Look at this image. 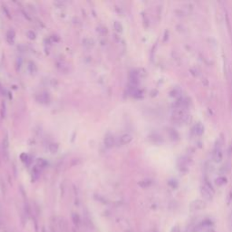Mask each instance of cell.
I'll return each instance as SVG.
<instances>
[{"label": "cell", "instance_id": "cell-13", "mask_svg": "<svg viewBox=\"0 0 232 232\" xmlns=\"http://www.w3.org/2000/svg\"><path fill=\"white\" fill-rule=\"evenodd\" d=\"M14 38H15V32L13 30H9L7 32V40L10 42V39L12 40V42L14 41Z\"/></svg>", "mask_w": 232, "mask_h": 232}, {"label": "cell", "instance_id": "cell-1", "mask_svg": "<svg viewBox=\"0 0 232 232\" xmlns=\"http://www.w3.org/2000/svg\"><path fill=\"white\" fill-rule=\"evenodd\" d=\"M172 117L179 123H187L190 120V115L187 112L186 109H184V108H176L172 112Z\"/></svg>", "mask_w": 232, "mask_h": 232}, {"label": "cell", "instance_id": "cell-5", "mask_svg": "<svg viewBox=\"0 0 232 232\" xmlns=\"http://www.w3.org/2000/svg\"><path fill=\"white\" fill-rule=\"evenodd\" d=\"M131 141H132V136L129 133H124L119 138V144L126 145V144H129Z\"/></svg>", "mask_w": 232, "mask_h": 232}, {"label": "cell", "instance_id": "cell-17", "mask_svg": "<svg viewBox=\"0 0 232 232\" xmlns=\"http://www.w3.org/2000/svg\"><path fill=\"white\" fill-rule=\"evenodd\" d=\"M228 224H229V229L232 230V212L230 214L229 219H228Z\"/></svg>", "mask_w": 232, "mask_h": 232}, {"label": "cell", "instance_id": "cell-7", "mask_svg": "<svg viewBox=\"0 0 232 232\" xmlns=\"http://www.w3.org/2000/svg\"><path fill=\"white\" fill-rule=\"evenodd\" d=\"M104 145L107 148H112L114 146V139L112 135H107L104 138Z\"/></svg>", "mask_w": 232, "mask_h": 232}, {"label": "cell", "instance_id": "cell-16", "mask_svg": "<svg viewBox=\"0 0 232 232\" xmlns=\"http://www.w3.org/2000/svg\"><path fill=\"white\" fill-rule=\"evenodd\" d=\"M37 163H38V165H39L40 167H45V166L47 165V162H46L44 159H38Z\"/></svg>", "mask_w": 232, "mask_h": 232}, {"label": "cell", "instance_id": "cell-6", "mask_svg": "<svg viewBox=\"0 0 232 232\" xmlns=\"http://www.w3.org/2000/svg\"><path fill=\"white\" fill-rule=\"evenodd\" d=\"M192 131L197 136L202 135L204 133V126H203V124L201 123H198L194 124L193 127H192Z\"/></svg>", "mask_w": 232, "mask_h": 232}, {"label": "cell", "instance_id": "cell-9", "mask_svg": "<svg viewBox=\"0 0 232 232\" xmlns=\"http://www.w3.org/2000/svg\"><path fill=\"white\" fill-rule=\"evenodd\" d=\"M227 183V178L224 177V176H220V177H218L216 180H215V184L219 187H221L223 185H225Z\"/></svg>", "mask_w": 232, "mask_h": 232}, {"label": "cell", "instance_id": "cell-18", "mask_svg": "<svg viewBox=\"0 0 232 232\" xmlns=\"http://www.w3.org/2000/svg\"><path fill=\"white\" fill-rule=\"evenodd\" d=\"M171 232H181V230H180V229H179L177 226H174V227H172V229L171 230Z\"/></svg>", "mask_w": 232, "mask_h": 232}, {"label": "cell", "instance_id": "cell-8", "mask_svg": "<svg viewBox=\"0 0 232 232\" xmlns=\"http://www.w3.org/2000/svg\"><path fill=\"white\" fill-rule=\"evenodd\" d=\"M38 101H39V103H48L50 101V97H49L48 94H41L38 95Z\"/></svg>", "mask_w": 232, "mask_h": 232}, {"label": "cell", "instance_id": "cell-11", "mask_svg": "<svg viewBox=\"0 0 232 232\" xmlns=\"http://www.w3.org/2000/svg\"><path fill=\"white\" fill-rule=\"evenodd\" d=\"M113 27H114V29H115L118 33H122V32H123V25H122L120 22L115 21V22L113 23Z\"/></svg>", "mask_w": 232, "mask_h": 232}, {"label": "cell", "instance_id": "cell-2", "mask_svg": "<svg viewBox=\"0 0 232 232\" xmlns=\"http://www.w3.org/2000/svg\"><path fill=\"white\" fill-rule=\"evenodd\" d=\"M201 194L206 201H212L214 196V191L208 183H205L201 187Z\"/></svg>", "mask_w": 232, "mask_h": 232}, {"label": "cell", "instance_id": "cell-10", "mask_svg": "<svg viewBox=\"0 0 232 232\" xmlns=\"http://www.w3.org/2000/svg\"><path fill=\"white\" fill-rule=\"evenodd\" d=\"M83 46L85 47H87V48H92L94 46V42L92 39H90V38H85L83 41Z\"/></svg>", "mask_w": 232, "mask_h": 232}, {"label": "cell", "instance_id": "cell-12", "mask_svg": "<svg viewBox=\"0 0 232 232\" xmlns=\"http://www.w3.org/2000/svg\"><path fill=\"white\" fill-rule=\"evenodd\" d=\"M59 146L57 143H51L49 145V151L51 152V153H56L58 152Z\"/></svg>", "mask_w": 232, "mask_h": 232}, {"label": "cell", "instance_id": "cell-4", "mask_svg": "<svg viewBox=\"0 0 232 232\" xmlns=\"http://www.w3.org/2000/svg\"><path fill=\"white\" fill-rule=\"evenodd\" d=\"M222 157H223V153H222V150L220 146H217L212 153V159L215 162H220L222 160Z\"/></svg>", "mask_w": 232, "mask_h": 232}, {"label": "cell", "instance_id": "cell-14", "mask_svg": "<svg viewBox=\"0 0 232 232\" xmlns=\"http://www.w3.org/2000/svg\"><path fill=\"white\" fill-rule=\"evenodd\" d=\"M8 147H9V141H8L7 136H6L3 140V148H4V150H7Z\"/></svg>", "mask_w": 232, "mask_h": 232}, {"label": "cell", "instance_id": "cell-15", "mask_svg": "<svg viewBox=\"0 0 232 232\" xmlns=\"http://www.w3.org/2000/svg\"><path fill=\"white\" fill-rule=\"evenodd\" d=\"M26 35H27V37H28L29 39H31V40H33V39L35 38V32H33V31H28V32L26 33Z\"/></svg>", "mask_w": 232, "mask_h": 232}, {"label": "cell", "instance_id": "cell-3", "mask_svg": "<svg viewBox=\"0 0 232 232\" xmlns=\"http://www.w3.org/2000/svg\"><path fill=\"white\" fill-rule=\"evenodd\" d=\"M206 208V202L202 200H195L190 202V209L191 211H198L201 210Z\"/></svg>", "mask_w": 232, "mask_h": 232}]
</instances>
